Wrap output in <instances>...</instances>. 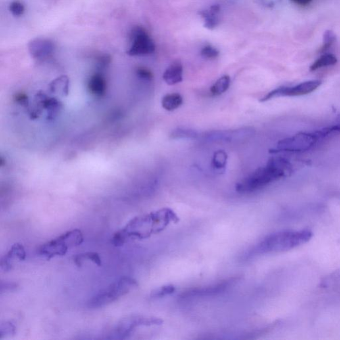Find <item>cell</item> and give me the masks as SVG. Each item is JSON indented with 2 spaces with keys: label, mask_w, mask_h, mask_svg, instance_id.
I'll return each instance as SVG.
<instances>
[{
  "label": "cell",
  "mask_w": 340,
  "mask_h": 340,
  "mask_svg": "<svg viewBox=\"0 0 340 340\" xmlns=\"http://www.w3.org/2000/svg\"><path fill=\"white\" fill-rule=\"evenodd\" d=\"M88 88L93 94L101 95L105 93L106 90V82L105 78L100 74L95 75L91 78L88 82Z\"/></svg>",
  "instance_id": "17"
},
{
  "label": "cell",
  "mask_w": 340,
  "mask_h": 340,
  "mask_svg": "<svg viewBox=\"0 0 340 340\" xmlns=\"http://www.w3.org/2000/svg\"><path fill=\"white\" fill-rule=\"evenodd\" d=\"M138 286L137 281L133 278L124 276L94 296L88 301V306L92 309L103 308L127 295Z\"/></svg>",
  "instance_id": "4"
},
{
  "label": "cell",
  "mask_w": 340,
  "mask_h": 340,
  "mask_svg": "<svg viewBox=\"0 0 340 340\" xmlns=\"http://www.w3.org/2000/svg\"><path fill=\"white\" fill-rule=\"evenodd\" d=\"M161 319L142 316H131L122 319L111 334V339L124 340L132 335L136 328L141 326L161 325Z\"/></svg>",
  "instance_id": "8"
},
{
  "label": "cell",
  "mask_w": 340,
  "mask_h": 340,
  "mask_svg": "<svg viewBox=\"0 0 340 340\" xmlns=\"http://www.w3.org/2000/svg\"><path fill=\"white\" fill-rule=\"evenodd\" d=\"M220 11V6L219 5H213L212 6L199 12L201 16L204 19L205 28L209 30H213L219 24L218 14Z\"/></svg>",
  "instance_id": "15"
},
{
  "label": "cell",
  "mask_w": 340,
  "mask_h": 340,
  "mask_svg": "<svg viewBox=\"0 0 340 340\" xmlns=\"http://www.w3.org/2000/svg\"><path fill=\"white\" fill-rule=\"evenodd\" d=\"M16 333V327L9 321L1 322L0 324V339L11 337Z\"/></svg>",
  "instance_id": "23"
},
{
  "label": "cell",
  "mask_w": 340,
  "mask_h": 340,
  "mask_svg": "<svg viewBox=\"0 0 340 340\" xmlns=\"http://www.w3.org/2000/svg\"><path fill=\"white\" fill-rule=\"evenodd\" d=\"M138 76L145 80H151L152 78V74L151 71L145 68H139L137 70Z\"/></svg>",
  "instance_id": "30"
},
{
  "label": "cell",
  "mask_w": 340,
  "mask_h": 340,
  "mask_svg": "<svg viewBox=\"0 0 340 340\" xmlns=\"http://www.w3.org/2000/svg\"><path fill=\"white\" fill-rule=\"evenodd\" d=\"M337 58L334 55L325 54L317 59L310 66V71H314L328 66H332L337 63Z\"/></svg>",
  "instance_id": "22"
},
{
  "label": "cell",
  "mask_w": 340,
  "mask_h": 340,
  "mask_svg": "<svg viewBox=\"0 0 340 340\" xmlns=\"http://www.w3.org/2000/svg\"><path fill=\"white\" fill-rule=\"evenodd\" d=\"M132 45L127 54L130 56H141L151 54L155 51V44L145 29L135 27L130 32Z\"/></svg>",
  "instance_id": "9"
},
{
  "label": "cell",
  "mask_w": 340,
  "mask_h": 340,
  "mask_svg": "<svg viewBox=\"0 0 340 340\" xmlns=\"http://www.w3.org/2000/svg\"><path fill=\"white\" fill-rule=\"evenodd\" d=\"M308 230H282L267 236L258 244L255 252L270 254L289 251L306 243L312 237Z\"/></svg>",
  "instance_id": "3"
},
{
  "label": "cell",
  "mask_w": 340,
  "mask_h": 340,
  "mask_svg": "<svg viewBox=\"0 0 340 340\" xmlns=\"http://www.w3.org/2000/svg\"><path fill=\"white\" fill-rule=\"evenodd\" d=\"M239 279L240 278L238 277H232L219 282L218 284H213V285L188 290V291L184 292L181 297L183 299H189V298L213 297V296L220 295L235 285Z\"/></svg>",
  "instance_id": "11"
},
{
  "label": "cell",
  "mask_w": 340,
  "mask_h": 340,
  "mask_svg": "<svg viewBox=\"0 0 340 340\" xmlns=\"http://www.w3.org/2000/svg\"><path fill=\"white\" fill-rule=\"evenodd\" d=\"M68 84L69 80L67 76H60L51 82V88L53 89V91L60 92V93H62L63 95H64V93H67Z\"/></svg>",
  "instance_id": "24"
},
{
  "label": "cell",
  "mask_w": 340,
  "mask_h": 340,
  "mask_svg": "<svg viewBox=\"0 0 340 340\" xmlns=\"http://www.w3.org/2000/svg\"><path fill=\"white\" fill-rule=\"evenodd\" d=\"M293 166L283 157L270 158L266 166L255 170L236 184V191L241 193L254 192L280 179L291 176Z\"/></svg>",
  "instance_id": "2"
},
{
  "label": "cell",
  "mask_w": 340,
  "mask_h": 340,
  "mask_svg": "<svg viewBox=\"0 0 340 340\" xmlns=\"http://www.w3.org/2000/svg\"><path fill=\"white\" fill-rule=\"evenodd\" d=\"M9 11L13 15L16 17L22 16L25 12V7L22 3L19 1H12L9 5Z\"/></svg>",
  "instance_id": "27"
},
{
  "label": "cell",
  "mask_w": 340,
  "mask_h": 340,
  "mask_svg": "<svg viewBox=\"0 0 340 340\" xmlns=\"http://www.w3.org/2000/svg\"><path fill=\"white\" fill-rule=\"evenodd\" d=\"M84 241V237L79 229L69 230L58 237L43 244L38 249V253L47 259L67 254L69 249L78 247Z\"/></svg>",
  "instance_id": "5"
},
{
  "label": "cell",
  "mask_w": 340,
  "mask_h": 340,
  "mask_svg": "<svg viewBox=\"0 0 340 340\" xmlns=\"http://www.w3.org/2000/svg\"><path fill=\"white\" fill-rule=\"evenodd\" d=\"M91 261L94 264L101 266L102 260L99 255L95 252H88L81 253L74 257V262L78 266H81L84 261Z\"/></svg>",
  "instance_id": "20"
},
{
  "label": "cell",
  "mask_w": 340,
  "mask_h": 340,
  "mask_svg": "<svg viewBox=\"0 0 340 340\" xmlns=\"http://www.w3.org/2000/svg\"><path fill=\"white\" fill-rule=\"evenodd\" d=\"M17 284L14 282H10L7 281H1V286H0V292L1 294L7 293V292L14 291L17 289Z\"/></svg>",
  "instance_id": "29"
},
{
  "label": "cell",
  "mask_w": 340,
  "mask_h": 340,
  "mask_svg": "<svg viewBox=\"0 0 340 340\" xmlns=\"http://www.w3.org/2000/svg\"><path fill=\"white\" fill-rule=\"evenodd\" d=\"M321 84H322L321 80H312L302 82L295 86H281L270 91L262 98L260 101L263 103V102L268 101L273 98L278 97H297V96L307 95L316 90Z\"/></svg>",
  "instance_id": "10"
},
{
  "label": "cell",
  "mask_w": 340,
  "mask_h": 340,
  "mask_svg": "<svg viewBox=\"0 0 340 340\" xmlns=\"http://www.w3.org/2000/svg\"><path fill=\"white\" fill-rule=\"evenodd\" d=\"M227 153L224 151H218L213 154L211 165L215 170L219 172H224L227 163Z\"/></svg>",
  "instance_id": "18"
},
{
  "label": "cell",
  "mask_w": 340,
  "mask_h": 340,
  "mask_svg": "<svg viewBox=\"0 0 340 340\" xmlns=\"http://www.w3.org/2000/svg\"><path fill=\"white\" fill-rule=\"evenodd\" d=\"M320 138H322L320 130L312 133L301 132L291 137L285 138L278 142L276 149L270 150V153L299 152L304 151L314 147Z\"/></svg>",
  "instance_id": "7"
},
{
  "label": "cell",
  "mask_w": 340,
  "mask_h": 340,
  "mask_svg": "<svg viewBox=\"0 0 340 340\" xmlns=\"http://www.w3.org/2000/svg\"><path fill=\"white\" fill-rule=\"evenodd\" d=\"M230 84L229 76H224L219 78L215 84L211 87L210 92L213 96L222 95L225 92L227 91Z\"/></svg>",
  "instance_id": "19"
},
{
  "label": "cell",
  "mask_w": 340,
  "mask_h": 340,
  "mask_svg": "<svg viewBox=\"0 0 340 340\" xmlns=\"http://www.w3.org/2000/svg\"><path fill=\"white\" fill-rule=\"evenodd\" d=\"M183 104V98L178 93L168 94L163 97L162 105L165 110L173 111Z\"/></svg>",
  "instance_id": "16"
},
{
  "label": "cell",
  "mask_w": 340,
  "mask_h": 340,
  "mask_svg": "<svg viewBox=\"0 0 340 340\" xmlns=\"http://www.w3.org/2000/svg\"><path fill=\"white\" fill-rule=\"evenodd\" d=\"M178 222L176 213L168 208L136 217L114 234L112 243L116 247H121L131 239H147L162 231L170 223Z\"/></svg>",
  "instance_id": "1"
},
{
  "label": "cell",
  "mask_w": 340,
  "mask_h": 340,
  "mask_svg": "<svg viewBox=\"0 0 340 340\" xmlns=\"http://www.w3.org/2000/svg\"><path fill=\"white\" fill-rule=\"evenodd\" d=\"M219 54L220 53H219L218 49L211 47V46H206V47L203 48L201 51V55H202V57L207 59L217 58Z\"/></svg>",
  "instance_id": "28"
},
{
  "label": "cell",
  "mask_w": 340,
  "mask_h": 340,
  "mask_svg": "<svg viewBox=\"0 0 340 340\" xmlns=\"http://www.w3.org/2000/svg\"><path fill=\"white\" fill-rule=\"evenodd\" d=\"M170 137L172 139H195L199 137L198 132L195 130L186 128H177L172 132Z\"/></svg>",
  "instance_id": "21"
},
{
  "label": "cell",
  "mask_w": 340,
  "mask_h": 340,
  "mask_svg": "<svg viewBox=\"0 0 340 340\" xmlns=\"http://www.w3.org/2000/svg\"><path fill=\"white\" fill-rule=\"evenodd\" d=\"M175 291H176V287L174 285L163 286L151 292V297L152 299H160L166 296L172 295Z\"/></svg>",
  "instance_id": "25"
},
{
  "label": "cell",
  "mask_w": 340,
  "mask_h": 340,
  "mask_svg": "<svg viewBox=\"0 0 340 340\" xmlns=\"http://www.w3.org/2000/svg\"><path fill=\"white\" fill-rule=\"evenodd\" d=\"M26 258V252L22 244L15 243L11 246L9 252L1 257L0 267L3 271L8 272L13 269L16 261H24Z\"/></svg>",
  "instance_id": "12"
},
{
  "label": "cell",
  "mask_w": 340,
  "mask_h": 340,
  "mask_svg": "<svg viewBox=\"0 0 340 340\" xmlns=\"http://www.w3.org/2000/svg\"><path fill=\"white\" fill-rule=\"evenodd\" d=\"M28 48L33 57L43 59L53 53L55 46L51 40L45 38H36L28 43Z\"/></svg>",
  "instance_id": "13"
},
{
  "label": "cell",
  "mask_w": 340,
  "mask_h": 340,
  "mask_svg": "<svg viewBox=\"0 0 340 340\" xmlns=\"http://www.w3.org/2000/svg\"><path fill=\"white\" fill-rule=\"evenodd\" d=\"M334 126L336 128V132H340V115L337 118V122H336V124L334 125Z\"/></svg>",
  "instance_id": "32"
},
{
  "label": "cell",
  "mask_w": 340,
  "mask_h": 340,
  "mask_svg": "<svg viewBox=\"0 0 340 340\" xmlns=\"http://www.w3.org/2000/svg\"><path fill=\"white\" fill-rule=\"evenodd\" d=\"M255 134L254 128L246 126L233 130H212L203 133L201 138L207 143L239 144L251 139Z\"/></svg>",
  "instance_id": "6"
},
{
  "label": "cell",
  "mask_w": 340,
  "mask_h": 340,
  "mask_svg": "<svg viewBox=\"0 0 340 340\" xmlns=\"http://www.w3.org/2000/svg\"><path fill=\"white\" fill-rule=\"evenodd\" d=\"M336 35L331 30H327L324 34L323 45L320 50V53H325L336 41Z\"/></svg>",
  "instance_id": "26"
},
{
  "label": "cell",
  "mask_w": 340,
  "mask_h": 340,
  "mask_svg": "<svg viewBox=\"0 0 340 340\" xmlns=\"http://www.w3.org/2000/svg\"><path fill=\"white\" fill-rule=\"evenodd\" d=\"M296 4L300 5H307L312 2V0H291Z\"/></svg>",
  "instance_id": "31"
},
{
  "label": "cell",
  "mask_w": 340,
  "mask_h": 340,
  "mask_svg": "<svg viewBox=\"0 0 340 340\" xmlns=\"http://www.w3.org/2000/svg\"><path fill=\"white\" fill-rule=\"evenodd\" d=\"M163 78L169 85H174L181 82L183 80V66L182 63L179 61L172 63L165 71Z\"/></svg>",
  "instance_id": "14"
}]
</instances>
